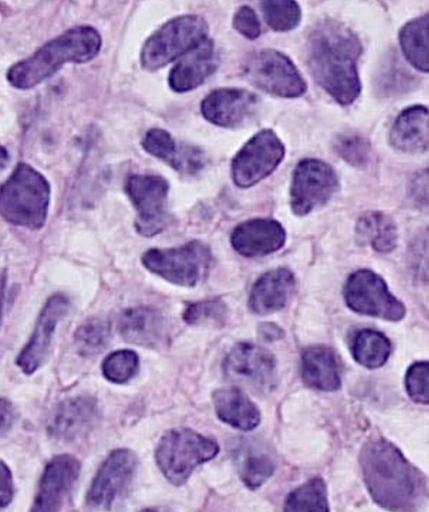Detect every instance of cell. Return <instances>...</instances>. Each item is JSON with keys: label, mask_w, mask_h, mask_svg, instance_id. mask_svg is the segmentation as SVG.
<instances>
[{"label": "cell", "mask_w": 429, "mask_h": 512, "mask_svg": "<svg viewBox=\"0 0 429 512\" xmlns=\"http://www.w3.org/2000/svg\"><path fill=\"white\" fill-rule=\"evenodd\" d=\"M361 44L342 24L327 21L311 33L308 62L313 77L337 102L351 104L361 90L357 60Z\"/></svg>", "instance_id": "obj_1"}, {"label": "cell", "mask_w": 429, "mask_h": 512, "mask_svg": "<svg viewBox=\"0 0 429 512\" xmlns=\"http://www.w3.org/2000/svg\"><path fill=\"white\" fill-rule=\"evenodd\" d=\"M366 487L373 500L390 509H410L421 502L425 480L400 451L384 439L368 441L360 453Z\"/></svg>", "instance_id": "obj_2"}, {"label": "cell", "mask_w": 429, "mask_h": 512, "mask_svg": "<svg viewBox=\"0 0 429 512\" xmlns=\"http://www.w3.org/2000/svg\"><path fill=\"white\" fill-rule=\"evenodd\" d=\"M101 48V36L91 26L73 27L10 67L6 78L18 89H30L55 74L65 63H85Z\"/></svg>", "instance_id": "obj_3"}, {"label": "cell", "mask_w": 429, "mask_h": 512, "mask_svg": "<svg viewBox=\"0 0 429 512\" xmlns=\"http://www.w3.org/2000/svg\"><path fill=\"white\" fill-rule=\"evenodd\" d=\"M50 194V184L39 171L18 163L1 187V215L15 226L40 229L47 218Z\"/></svg>", "instance_id": "obj_4"}, {"label": "cell", "mask_w": 429, "mask_h": 512, "mask_svg": "<svg viewBox=\"0 0 429 512\" xmlns=\"http://www.w3.org/2000/svg\"><path fill=\"white\" fill-rule=\"evenodd\" d=\"M218 444L190 428L178 427L166 431L159 439L154 458L163 476L173 485L181 486L193 470L215 458Z\"/></svg>", "instance_id": "obj_5"}, {"label": "cell", "mask_w": 429, "mask_h": 512, "mask_svg": "<svg viewBox=\"0 0 429 512\" xmlns=\"http://www.w3.org/2000/svg\"><path fill=\"white\" fill-rule=\"evenodd\" d=\"M208 25L197 15H183L163 24L144 43L140 62L147 71L167 65L207 38Z\"/></svg>", "instance_id": "obj_6"}, {"label": "cell", "mask_w": 429, "mask_h": 512, "mask_svg": "<svg viewBox=\"0 0 429 512\" xmlns=\"http://www.w3.org/2000/svg\"><path fill=\"white\" fill-rule=\"evenodd\" d=\"M141 262L172 284L193 287L207 274L212 254L205 243L193 240L174 248H151L143 253Z\"/></svg>", "instance_id": "obj_7"}, {"label": "cell", "mask_w": 429, "mask_h": 512, "mask_svg": "<svg viewBox=\"0 0 429 512\" xmlns=\"http://www.w3.org/2000/svg\"><path fill=\"white\" fill-rule=\"evenodd\" d=\"M124 190L136 211V231L144 237L163 231L168 223L167 180L158 175L133 174L127 178Z\"/></svg>", "instance_id": "obj_8"}, {"label": "cell", "mask_w": 429, "mask_h": 512, "mask_svg": "<svg viewBox=\"0 0 429 512\" xmlns=\"http://www.w3.org/2000/svg\"><path fill=\"white\" fill-rule=\"evenodd\" d=\"M138 466L136 454L129 448L112 450L100 465L86 494L88 506L110 509L128 492Z\"/></svg>", "instance_id": "obj_9"}, {"label": "cell", "mask_w": 429, "mask_h": 512, "mask_svg": "<svg viewBox=\"0 0 429 512\" xmlns=\"http://www.w3.org/2000/svg\"><path fill=\"white\" fill-rule=\"evenodd\" d=\"M344 298L348 307L359 314L390 321H398L405 315V307L389 292L384 280L368 269L349 276Z\"/></svg>", "instance_id": "obj_10"}, {"label": "cell", "mask_w": 429, "mask_h": 512, "mask_svg": "<svg viewBox=\"0 0 429 512\" xmlns=\"http://www.w3.org/2000/svg\"><path fill=\"white\" fill-rule=\"evenodd\" d=\"M249 81L268 93L297 97L306 91V83L293 62L273 49L253 53L245 64Z\"/></svg>", "instance_id": "obj_11"}, {"label": "cell", "mask_w": 429, "mask_h": 512, "mask_svg": "<svg viewBox=\"0 0 429 512\" xmlns=\"http://www.w3.org/2000/svg\"><path fill=\"white\" fill-rule=\"evenodd\" d=\"M284 153V146L273 131L266 129L258 132L232 160L235 184L242 188L256 184L276 169Z\"/></svg>", "instance_id": "obj_12"}, {"label": "cell", "mask_w": 429, "mask_h": 512, "mask_svg": "<svg viewBox=\"0 0 429 512\" xmlns=\"http://www.w3.org/2000/svg\"><path fill=\"white\" fill-rule=\"evenodd\" d=\"M338 179L333 168L317 159L300 161L293 173L290 204L297 215H305L325 204L337 190Z\"/></svg>", "instance_id": "obj_13"}, {"label": "cell", "mask_w": 429, "mask_h": 512, "mask_svg": "<svg viewBox=\"0 0 429 512\" xmlns=\"http://www.w3.org/2000/svg\"><path fill=\"white\" fill-rule=\"evenodd\" d=\"M69 308L70 301L64 294L56 293L47 299L38 314L28 341L15 360L24 374L31 375L43 365L48 357L57 326L66 317Z\"/></svg>", "instance_id": "obj_14"}, {"label": "cell", "mask_w": 429, "mask_h": 512, "mask_svg": "<svg viewBox=\"0 0 429 512\" xmlns=\"http://www.w3.org/2000/svg\"><path fill=\"white\" fill-rule=\"evenodd\" d=\"M226 374L256 391H268L277 381V365L273 354L262 346L241 342L224 361Z\"/></svg>", "instance_id": "obj_15"}, {"label": "cell", "mask_w": 429, "mask_h": 512, "mask_svg": "<svg viewBox=\"0 0 429 512\" xmlns=\"http://www.w3.org/2000/svg\"><path fill=\"white\" fill-rule=\"evenodd\" d=\"M81 472V463L73 455L53 456L39 479L31 511H59L70 496Z\"/></svg>", "instance_id": "obj_16"}, {"label": "cell", "mask_w": 429, "mask_h": 512, "mask_svg": "<svg viewBox=\"0 0 429 512\" xmlns=\"http://www.w3.org/2000/svg\"><path fill=\"white\" fill-rule=\"evenodd\" d=\"M97 400L88 395L69 397L51 411L46 425L50 438L72 442L89 432L99 419Z\"/></svg>", "instance_id": "obj_17"}, {"label": "cell", "mask_w": 429, "mask_h": 512, "mask_svg": "<svg viewBox=\"0 0 429 512\" xmlns=\"http://www.w3.org/2000/svg\"><path fill=\"white\" fill-rule=\"evenodd\" d=\"M255 94L238 88H219L209 93L201 103L206 120L221 127H236L246 121L257 107Z\"/></svg>", "instance_id": "obj_18"}, {"label": "cell", "mask_w": 429, "mask_h": 512, "mask_svg": "<svg viewBox=\"0 0 429 512\" xmlns=\"http://www.w3.org/2000/svg\"><path fill=\"white\" fill-rule=\"evenodd\" d=\"M141 145L147 153L166 162L180 173L195 174L206 162L205 154L200 148L176 142L168 131L161 128L149 129L141 140Z\"/></svg>", "instance_id": "obj_19"}, {"label": "cell", "mask_w": 429, "mask_h": 512, "mask_svg": "<svg viewBox=\"0 0 429 512\" xmlns=\"http://www.w3.org/2000/svg\"><path fill=\"white\" fill-rule=\"evenodd\" d=\"M218 56L211 39H204L185 53L169 73L172 90L183 93L200 86L217 68Z\"/></svg>", "instance_id": "obj_20"}, {"label": "cell", "mask_w": 429, "mask_h": 512, "mask_svg": "<svg viewBox=\"0 0 429 512\" xmlns=\"http://www.w3.org/2000/svg\"><path fill=\"white\" fill-rule=\"evenodd\" d=\"M285 231L273 219H252L240 223L231 234V244L241 255L256 257L280 249L285 242Z\"/></svg>", "instance_id": "obj_21"}, {"label": "cell", "mask_w": 429, "mask_h": 512, "mask_svg": "<svg viewBox=\"0 0 429 512\" xmlns=\"http://www.w3.org/2000/svg\"><path fill=\"white\" fill-rule=\"evenodd\" d=\"M117 327L124 341L146 348L158 347L166 336L163 315L157 309L148 306L124 310L119 316Z\"/></svg>", "instance_id": "obj_22"}, {"label": "cell", "mask_w": 429, "mask_h": 512, "mask_svg": "<svg viewBox=\"0 0 429 512\" xmlns=\"http://www.w3.org/2000/svg\"><path fill=\"white\" fill-rule=\"evenodd\" d=\"M295 288L294 275L286 268H277L263 274L253 285L249 308L253 313L268 315L283 309Z\"/></svg>", "instance_id": "obj_23"}, {"label": "cell", "mask_w": 429, "mask_h": 512, "mask_svg": "<svg viewBox=\"0 0 429 512\" xmlns=\"http://www.w3.org/2000/svg\"><path fill=\"white\" fill-rule=\"evenodd\" d=\"M390 142L395 148L420 153L429 148V109L415 105L403 110L396 118Z\"/></svg>", "instance_id": "obj_24"}, {"label": "cell", "mask_w": 429, "mask_h": 512, "mask_svg": "<svg viewBox=\"0 0 429 512\" xmlns=\"http://www.w3.org/2000/svg\"><path fill=\"white\" fill-rule=\"evenodd\" d=\"M212 402L217 417L233 428L250 431L260 423L261 415L258 407L236 387L215 390L212 394Z\"/></svg>", "instance_id": "obj_25"}, {"label": "cell", "mask_w": 429, "mask_h": 512, "mask_svg": "<svg viewBox=\"0 0 429 512\" xmlns=\"http://www.w3.org/2000/svg\"><path fill=\"white\" fill-rule=\"evenodd\" d=\"M301 376L306 386L319 391H334L341 385L336 356L325 346H311L304 350Z\"/></svg>", "instance_id": "obj_26"}, {"label": "cell", "mask_w": 429, "mask_h": 512, "mask_svg": "<svg viewBox=\"0 0 429 512\" xmlns=\"http://www.w3.org/2000/svg\"><path fill=\"white\" fill-rule=\"evenodd\" d=\"M236 466L243 483L250 489L262 486L275 471L273 456L263 447L248 443L235 453Z\"/></svg>", "instance_id": "obj_27"}, {"label": "cell", "mask_w": 429, "mask_h": 512, "mask_svg": "<svg viewBox=\"0 0 429 512\" xmlns=\"http://www.w3.org/2000/svg\"><path fill=\"white\" fill-rule=\"evenodd\" d=\"M356 238L360 244H368L377 252L386 253L396 247L397 228L388 215L368 212L357 221Z\"/></svg>", "instance_id": "obj_28"}, {"label": "cell", "mask_w": 429, "mask_h": 512, "mask_svg": "<svg viewBox=\"0 0 429 512\" xmlns=\"http://www.w3.org/2000/svg\"><path fill=\"white\" fill-rule=\"evenodd\" d=\"M399 42L410 64L419 71L429 72V13L405 24Z\"/></svg>", "instance_id": "obj_29"}, {"label": "cell", "mask_w": 429, "mask_h": 512, "mask_svg": "<svg viewBox=\"0 0 429 512\" xmlns=\"http://www.w3.org/2000/svg\"><path fill=\"white\" fill-rule=\"evenodd\" d=\"M351 352L354 359L366 368L381 367L391 352L389 339L376 330L364 329L353 338Z\"/></svg>", "instance_id": "obj_30"}, {"label": "cell", "mask_w": 429, "mask_h": 512, "mask_svg": "<svg viewBox=\"0 0 429 512\" xmlns=\"http://www.w3.org/2000/svg\"><path fill=\"white\" fill-rule=\"evenodd\" d=\"M110 339V323L100 317L85 320L76 328L73 334L76 350L85 357L98 355L107 347Z\"/></svg>", "instance_id": "obj_31"}, {"label": "cell", "mask_w": 429, "mask_h": 512, "mask_svg": "<svg viewBox=\"0 0 429 512\" xmlns=\"http://www.w3.org/2000/svg\"><path fill=\"white\" fill-rule=\"evenodd\" d=\"M285 511H328L327 490L321 478H313L288 494Z\"/></svg>", "instance_id": "obj_32"}, {"label": "cell", "mask_w": 429, "mask_h": 512, "mask_svg": "<svg viewBox=\"0 0 429 512\" xmlns=\"http://www.w3.org/2000/svg\"><path fill=\"white\" fill-rule=\"evenodd\" d=\"M140 367L139 355L131 349L109 353L101 363L103 377L113 384H125L135 377Z\"/></svg>", "instance_id": "obj_33"}, {"label": "cell", "mask_w": 429, "mask_h": 512, "mask_svg": "<svg viewBox=\"0 0 429 512\" xmlns=\"http://www.w3.org/2000/svg\"><path fill=\"white\" fill-rule=\"evenodd\" d=\"M261 10L266 23L275 31H289L301 19V10L295 0H263Z\"/></svg>", "instance_id": "obj_34"}, {"label": "cell", "mask_w": 429, "mask_h": 512, "mask_svg": "<svg viewBox=\"0 0 429 512\" xmlns=\"http://www.w3.org/2000/svg\"><path fill=\"white\" fill-rule=\"evenodd\" d=\"M227 307L221 299H208L188 304L182 314L189 325H221L227 318Z\"/></svg>", "instance_id": "obj_35"}, {"label": "cell", "mask_w": 429, "mask_h": 512, "mask_svg": "<svg viewBox=\"0 0 429 512\" xmlns=\"http://www.w3.org/2000/svg\"><path fill=\"white\" fill-rule=\"evenodd\" d=\"M334 149L346 162L354 166H364L370 159V144L356 133H344L334 141Z\"/></svg>", "instance_id": "obj_36"}, {"label": "cell", "mask_w": 429, "mask_h": 512, "mask_svg": "<svg viewBox=\"0 0 429 512\" xmlns=\"http://www.w3.org/2000/svg\"><path fill=\"white\" fill-rule=\"evenodd\" d=\"M407 262L413 276L421 281H429V227L420 231L411 241Z\"/></svg>", "instance_id": "obj_37"}, {"label": "cell", "mask_w": 429, "mask_h": 512, "mask_svg": "<svg viewBox=\"0 0 429 512\" xmlns=\"http://www.w3.org/2000/svg\"><path fill=\"white\" fill-rule=\"evenodd\" d=\"M405 387L412 400L429 404V362H417L409 367Z\"/></svg>", "instance_id": "obj_38"}, {"label": "cell", "mask_w": 429, "mask_h": 512, "mask_svg": "<svg viewBox=\"0 0 429 512\" xmlns=\"http://www.w3.org/2000/svg\"><path fill=\"white\" fill-rule=\"evenodd\" d=\"M234 28L248 39H256L261 33V25L254 10L248 6L240 7L233 17Z\"/></svg>", "instance_id": "obj_39"}, {"label": "cell", "mask_w": 429, "mask_h": 512, "mask_svg": "<svg viewBox=\"0 0 429 512\" xmlns=\"http://www.w3.org/2000/svg\"><path fill=\"white\" fill-rule=\"evenodd\" d=\"M410 196L421 206L429 207V169L417 173L410 182Z\"/></svg>", "instance_id": "obj_40"}, {"label": "cell", "mask_w": 429, "mask_h": 512, "mask_svg": "<svg viewBox=\"0 0 429 512\" xmlns=\"http://www.w3.org/2000/svg\"><path fill=\"white\" fill-rule=\"evenodd\" d=\"M1 508L7 507L14 495V482H13V474L8 465L1 460Z\"/></svg>", "instance_id": "obj_41"}, {"label": "cell", "mask_w": 429, "mask_h": 512, "mask_svg": "<svg viewBox=\"0 0 429 512\" xmlns=\"http://www.w3.org/2000/svg\"><path fill=\"white\" fill-rule=\"evenodd\" d=\"M0 410H1V436L10 431L12 428L15 418L16 412L12 402L7 398H1L0 400Z\"/></svg>", "instance_id": "obj_42"}, {"label": "cell", "mask_w": 429, "mask_h": 512, "mask_svg": "<svg viewBox=\"0 0 429 512\" xmlns=\"http://www.w3.org/2000/svg\"><path fill=\"white\" fill-rule=\"evenodd\" d=\"M260 336L267 341H274L283 337V330L273 323H263L259 326Z\"/></svg>", "instance_id": "obj_43"}]
</instances>
